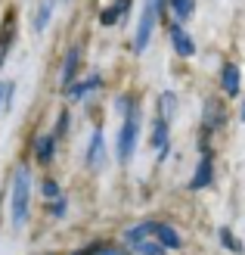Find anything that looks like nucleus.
<instances>
[{"label": "nucleus", "mask_w": 245, "mask_h": 255, "mask_svg": "<svg viewBox=\"0 0 245 255\" xmlns=\"http://www.w3.org/2000/svg\"><path fill=\"white\" fill-rule=\"evenodd\" d=\"M137 137H140V116L134 109L124 116V125L118 131V162H131L134 149H137Z\"/></svg>", "instance_id": "obj_2"}, {"label": "nucleus", "mask_w": 245, "mask_h": 255, "mask_svg": "<svg viewBox=\"0 0 245 255\" xmlns=\"http://www.w3.org/2000/svg\"><path fill=\"white\" fill-rule=\"evenodd\" d=\"M152 237L159 240V243L164 246V249H180V234L174 231L171 224H162V221H156V227H152Z\"/></svg>", "instance_id": "obj_7"}, {"label": "nucleus", "mask_w": 245, "mask_h": 255, "mask_svg": "<svg viewBox=\"0 0 245 255\" xmlns=\"http://www.w3.org/2000/svg\"><path fill=\"white\" fill-rule=\"evenodd\" d=\"M50 16H53V0H44L41 9H37V16H34V31H44L50 25Z\"/></svg>", "instance_id": "obj_18"}, {"label": "nucleus", "mask_w": 245, "mask_h": 255, "mask_svg": "<svg viewBox=\"0 0 245 255\" xmlns=\"http://www.w3.org/2000/svg\"><path fill=\"white\" fill-rule=\"evenodd\" d=\"M81 255H127L121 246H93V249H84Z\"/></svg>", "instance_id": "obj_21"}, {"label": "nucleus", "mask_w": 245, "mask_h": 255, "mask_svg": "<svg viewBox=\"0 0 245 255\" xmlns=\"http://www.w3.org/2000/svg\"><path fill=\"white\" fill-rule=\"evenodd\" d=\"M159 3L162 0H143V16H140L137 25V37H134V53H143L149 47V37H152V25L159 19Z\"/></svg>", "instance_id": "obj_3"}, {"label": "nucleus", "mask_w": 245, "mask_h": 255, "mask_svg": "<svg viewBox=\"0 0 245 255\" xmlns=\"http://www.w3.org/2000/svg\"><path fill=\"white\" fill-rule=\"evenodd\" d=\"M9 209H12V224L22 227L28 221V209H31V174L25 165H19L12 174V196H9Z\"/></svg>", "instance_id": "obj_1"}, {"label": "nucleus", "mask_w": 245, "mask_h": 255, "mask_svg": "<svg viewBox=\"0 0 245 255\" xmlns=\"http://www.w3.org/2000/svg\"><path fill=\"white\" fill-rule=\"evenodd\" d=\"M167 37H171L177 56H192V53H196V41H192V37L183 31V25H180V22H171V25H167Z\"/></svg>", "instance_id": "obj_4"}, {"label": "nucleus", "mask_w": 245, "mask_h": 255, "mask_svg": "<svg viewBox=\"0 0 245 255\" xmlns=\"http://www.w3.org/2000/svg\"><path fill=\"white\" fill-rule=\"evenodd\" d=\"M127 6H131V0H115L112 6H106V9L99 12V22H102V25H115V22H118L124 12H127Z\"/></svg>", "instance_id": "obj_11"}, {"label": "nucleus", "mask_w": 245, "mask_h": 255, "mask_svg": "<svg viewBox=\"0 0 245 255\" xmlns=\"http://www.w3.org/2000/svg\"><path fill=\"white\" fill-rule=\"evenodd\" d=\"M211 181H214V162H211V152L205 149L202 159H199V168H196V174H192V181H189V190H205Z\"/></svg>", "instance_id": "obj_5"}, {"label": "nucleus", "mask_w": 245, "mask_h": 255, "mask_svg": "<svg viewBox=\"0 0 245 255\" xmlns=\"http://www.w3.org/2000/svg\"><path fill=\"white\" fill-rule=\"evenodd\" d=\"M167 137H171V128H167V119H156L152 122V146L159 149V156H164L167 152Z\"/></svg>", "instance_id": "obj_8"}, {"label": "nucleus", "mask_w": 245, "mask_h": 255, "mask_svg": "<svg viewBox=\"0 0 245 255\" xmlns=\"http://www.w3.org/2000/svg\"><path fill=\"white\" fill-rule=\"evenodd\" d=\"M99 84H102L99 75H90V78H84L81 84H69V87H66V97H69V100H84L90 91H96Z\"/></svg>", "instance_id": "obj_9"}, {"label": "nucleus", "mask_w": 245, "mask_h": 255, "mask_svg": "<svg viewBox=\"0 0 245 255\" xmlns=\"http://www.w3.org/2000/svg\"><path fill=\"white\" fill-rule=\"evenodd\" d=\"M224 125V109L221 106H214V103H208V109H205V131H214V128H221Z\"/></svg>", "instance_id": "obj_15"}, {"label": "nucleus", "mask_w": 245, "mask_h": 255, "mask_svg": "<svg viewBox=\"0 0 245 255\" xmlns=\"http://www.w3.org/2000/svg\"><path fill=\"white\" fill-rule=\"evenodd\" d=\"M53 134H47V137H41V140H37V149H34V156H37V162H50V159H53Z\"/></svg>", "instance_id": "obj_16"}, {"label": "nucleus", "mask_w": 245, "mask_h": 255, "mask_svg": "<svg viewBox=\"0 0 245 255\" xmlns=\"http://www.w3.org/2000/svg\"><path fill=\"white\" fill-rule=\"evenodd\" d=\"M69 122H72V116H69V112H62V116H59V125H56V134H66V131H69Z\"/></svg>", "instance_id": "obj_23"}, {"label": "nucleus", "mask_w": 245, "mask_h": 255, "mask_svg": "<svg viewBox=\"0 0 245 255\" xmlns=\"http://www.w3.org/2000/svg\"><path fill=\"white\" fill-rule=\"evenodd\" d=\"M221 84H224V91H227L230 97H236V94H239V69L233 66V62H227V66H224Z\"/></svg>", "instance_id": "obj_14"}, {"label": "nucleus", "mask_w": 245, "mask_h": 255, "mask_svg": "<svg viewBox=\"0 0 245 255\" xmlns=\"http://www.w3.org/2000/svg\"><path fill=\"white\" fill-rule=\"evenodd\" d=\"M3 103H6V84H0V109H3Z\"/></svg>", "instance_id": "obj_24"}, {"label": "nucleus", "mask_w": 245, "mask_h": 255, "mask_svg": "<svg viewBox=\"0 0 245 255\" xmlns=\"http://www.w3.org/2000/svg\"><path fill=\"white\" fill-rule=\"evenodd\" d=\"M87 165L93 171H99L106 165V143H102V131H93L90 137V146H87Z\"/></svg>", "instance_id": "obj_6"}, {"label": "nucleus", "mask_w": 245, "mask_h": 255, "mask_svg": "<svg viewBox=\"0 0 245 255\" xmlns=\"http://www.w3.org/2000/svg\"><path fill=\"white\" fill-rule=\"evenodd\" d=\"M167 3H171L174 16H177L180 22H186V19L192 16V9H196V0H167Z\"/></svg>", "instance_id": "obj_17"}, {"label": "nucleus", "mask_w": 245, "mask_h": 255, "mask_svg": "<svg viewBox=\"0 0 245 255\" xmlns=\"http://www.w3.org/2000/svg\"><path fill=\"white\" fill-rule=\"evenodd\" d=\"M12 37H16V19H12V12H9L6 22H3V31H0V66L6 62V53H9V47H12Z\"/></svg>", "instance_id": "obj_10"}, {"label": "nucleus", "mask_w": 245, "mask_h": 255, "mask_svg": "<svg viewBox=\"0 0 245 255\" xmlns=\"http://www.w3.org/2000/svg\"><path fill=\"white\" fill-rule=\"evenodd\" d=\"M78 62H81V50L72 47L69 56H66V66H62V84H66V87L75 81V75H78Z\"/></svg>", "instance_id": "obj_12"}, {"label": "nucleus", "mask_w": 245, "mask_h": 255, "mask_svg": "<svg viewBox=\"0 0 245 255\" xmlns=\"http://www.w3.org/2000/svg\"><path fill=\"white\" fill-rule=\"evenodd\" d=\"M41 190H44V199H62V190H59V184L56 181H50V177H47V181L41 184Z\"/></svg>", "instance_id": "obj_22"}, {"label": "nucleus", "mask_w": 245, "mask_h": 255, "mask_svg": "<svg viewBox=\"0 0 245 255\" xmlns=\"http://www.w3.org/2000/svg\"><path fill=\"white\" fill-rule=\"evenodd\" d=\"M162 119H167V122H171V116H174V112H177V97L174 94H162Z\"/></svg>", "instance_id": "obj_20"}, {"label": "nucleus", "mask_w": 245, "mask_h": 255, "mask_svg": "<svg viewBox=\"0 0 245 255\" xmlns=\"http://www.w3.org/2000/svg\"><path fill=\"white\" fill-rule=\"evenodd\" d=\"M131 246H134L137 255H164V252H167V249L159 243V240H149V237H143V240H131Z\"/></svg>", "instance_id": "obj_13"}, {"label": "nucleus", "mask_w": 245, "mask_h": 255, "mask_svg": "<svg viewBox=\"0 0 245 255\" xmlns=\"http://www.w3.org/2000/svg\"><path fill=\"white\" fill-rule=\"evenodd\" d=\"M217 237H221V243H224L230 252H242V249H245V246L239 243V240L233 237V231H230V227H221V231H217Z\"/></svg>", "instance_id": "obj_19"}, {"label": "nucleus", "mask_w": 245, "mask_h": 255, "mask_svg": "<svg viewBox=\"0 0 245 255\" xmlns=\"http://www.w3.org/2000/svg\"><path fill=\"white\" fill-rule=\"evenodd\" d=\"M78 255H81V252H78Z\"/></svg>", "instance_id": "obj_26"}, {"label": "nucleus", "mask_w": 245, "mask_h": 255, "mask_svg": "<svg viewBox=\"0 0 245 255\" xmlns=\"http://www.w3.org/2000/svg\"><path fill=\"white\" fill-rule=\"evenodd\" d=\"M239 116H242V122H245V100H242V112H239Z\"/></svg>", "instance_id": "obj_25"}]
</instances>
